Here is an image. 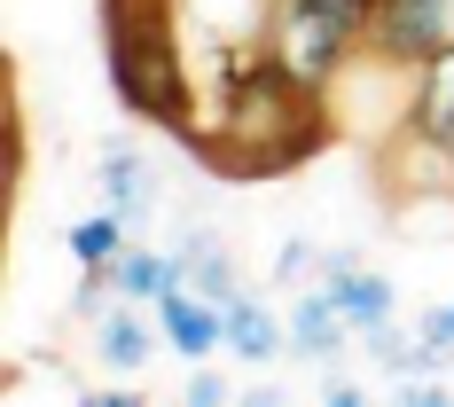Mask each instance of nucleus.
I'll use <instances>...</instances> for the list:
<instances>
[{
    "instance_id": "obj_13",
    "label": "nucleus",
    "mask_w": 454,
    "mask_h": 407,
    "mask_svg": "<svg viewBox=\"0 0 454 407\" xmlns=\"http://www.w3.org/2000/svg\"><path fill=\"white\" fill-rule=\"evenodd\" d=\"M94 345H102V361L110 368H141L157 345H149V329H141V314H134V298H118L110 314L94 321Z\"/></svg>"
},
{
    "instance_id": "obj_17",
    "label": "nucleus",
    "mask_w": 454,
    "mask_h": 407,
    "mask_svg": "<svg viewBox=\"0 0 454 407\" xmlns=\"http://www.w3.org/2000/svg\"><path fill=\"white\" fill-rule=\"evenodd\" d=\"M188 400H196V407H220V400H227V384L212 376V368H196V376H188Z\"/></svg>"
},
{
    "instance_id": "obj_16",
    "label": "nucleus",
    "mask_w": 454,
    "mask_h": 407,
    "mask_svg": "<svg viewBox=\"0 0 454 407\" xmlns=\"http://www.w3.org/2000/svg\"><path fill=\"white\" fill-rule=\"evenodd\" d=\"M306 274H321V251H314V243H282V259H274V282H290V290H298Z\"/></svg>"
},
{
    "instance_id": "obj_2",
    "label": "nucleus",
    "mask_w": 454,
    "mask_h": 407,
    "mask_svg": "<svg viewBox=\"0 0 454 407\" xmlns=\"http://www.w3.org/2000/svg\"><path fill=\"white\" fill-rule=\"evenodd\" d=\"M353 40H368V0H274L267 16V63L306 94H329Z\"/></svg>"
},
{
    "instance_id": "obj_8",
    "label": "nucleus",
    "mask_w": 454,
    "mask_h": 407,
    "mask_svg": "<svg viewBox=\"0 0 454 407\" xmlns=\"http://www.w3.org/2000/svg\"><path fill=\"white\" fill-rule=\"evenodd\" d=\"M345 337H353V321H345V306L329 298V282L306 290V298L290 306V353H306V361H337Z\"/></svg>"
},
{
    "instance_id": "obj_5",
    "label": "nucleus",
    "mask_w": 454,
    "mask_h": 407,
    "mask_svg": "<svg viewBox=\"0 0 454 407\" xmlns=\"http://www.w3.org/2000/svg\"><path fill=\"white\" fill-rule=\"evenodd\" d=\"M321 282H329V298L345 306V321H353V337H368V329H384L392 321V282L384 274H368L361 259H321Z\"/></svg>"
},
{
    "instance_id": "obj_15",
    "label": "nucleus",
    "mask_w": 454,
    "mask_h": 407,
    "mask_svg": "<svg viewBox=\"0 0 454 407\" xmlns=\"http://www.w3.org/2000/svg\"><path fill=\"white\" fill-rule=\"evenodd\" d=\"M415 345H423V368L439 376V361L454 353V306H431V314H423V329H415Z\"/></svg>"
},
{
    "instance_id": "obj_11",
    "label": "nucleus",
    "mask_w": 454,
    "mask_h": 407,
    "mask_svg": "<svg viewBox=\"0 0 454 407\" xmlns=\"http://www.w3.org/2000/svg\"><path fill=\"white\" fill-rule=\"evenodd\" d=\"M220 321H227V353H243V361H274V353L290 345V329H274V314L251 298V290H243V298H227Z\"/></svg>"
},
{
    "instance_id": "obj_18",
    "label": "nucleus",
    "mask_w": 454,
    "mask_h": 407,
    "mask_svg": "<svg viewBox=\"0 0 454 407\" xmlns=\"http://www.w3.org/2000/svg\"><path fill=\"white\" fill-rule=\"evenodd\" d=\"M321 400H329V407H361L368 392H361V384H353V376H329V384H321Z\"/></svg>"
},
{
    "instance_id": "obj_6",
    "label": "nucleus",
    "mask_w": 454,
    "mask_h": 407,
    "mask_svg": "<svg viewBox=\"0 0 454 407\" xmlns=\"http://www.w3.org/2000/svg\"><path fill=\"white\" fill-rule=\"evenodd\" d=\"M157 321H165V345H173L181 361H204L212 345H227V321H220V306H212L204 290H173V298H157Z\"/></svg>"
},
{
    "instance_id": "obj_10",
    "label": "nucleus",
    "mask_w": 454,
    "mask_h": 407,
    "mask_svg": "<svg viewBox=\"0 0 454 407\" xmlns=\"http://www.w3.org/2000/svg\"><path fill=\"white\" fill-rule=\"evenodd\" d=\"M102 204H110L126 227L149 220V204H157V173L141 165V149H126V141H118V149L102 157Z\"/></svg>"
},
{
    "instance_id": "obj_3",
    "label": "nucleus",
    "mask_w": 454,
    "mask_h": 407,
    "mask_svg": "<svg viewBox=\"0 0 454 407\" xmlns=\"http://www.w3.org/2000/svg\"><path fill=\"white\" fill-rule=\"evenodd\" d=\"M118 87H126V102H134V110H149V118H173V126H188L181 55H173L165 24H157L149 8H126V16H118Z\"/></svg>"
},
{
    "instance_id": "obj_9",
    "label": "nucleus",
    "mask_w": 454,
    "mask_h": 407,
    "mask_svg": "<svg viewBox=\"0 0 454 407\" xmlns=\"http://www.w3.org/2000/svg\"><path fill=\"white\" fill-rule=\"evenodd\" d=\"M408 126H423V134H447V141H454V40H447V47H431V55L415 63Z\"/></svg>"
},
{
    "instance_id": "obj_12",
    "label": "nucleus",
    "mask_w": 454,
    "mask_h": 407,
    "mask_svg": "<svg viewBox=\"0 0 454 407\" xmlns=\"http://www.w3.org/2000/svg\"><path fill=\"white\" fill-rule=\"evenodd\" d=\"M181 259H188V290H204L212 306L243 298V274L227 267V243H220V235H181Z\"/></svg>"
},
{
    "instance_id": "obj_14",
    "label": "nucleus",
    "mask_w": 454,
    "mask_h": 407,
    "mask_svg": "<svg viewBox=\"0 0 454 407\" xmlns=\"http://www.w3.org/2000/svg\"><path fill=\"white\" fill-rule=\"evenodd\" d=\"M126 243H134V227L118 220V212H102V220H79V227H71V259H79L87 274H110Z\"/></svg>"
},
{
    "instance_id": "obj_7",
    "label": "nucleus",
    "mask_w": 454,
    "mask_h": 407,
    "mask_svg": "<svg viewBox=\"0 0 454 407\" xmlns=\"http://www.w3.org/2000/svg\"><path fill=\"white\" fill-rule=\"evenodd\" d=\"M110 282H118V298L157 306V298L188 290V259H181V251H141V243H126V251H118V267H110Z\"/></svg>"
},
{
    "instance_id": "obj_4",
    "label": "nucleus",
    "mask_w": 454,
    "mask_h": 407,
    "mask_svg": "<svg viewBox=\"0 0 454 407\" xmlns=\"http://www.w3.org/2000/svg\"><path fill=\"white\" fill-rule=\"evenodd\" d=\"M368 40L392 63H423L431 47L454 40V0H368Z\"/></svg>"
},
{
    "instance_id": "obj_1",
    "label": "nucleus",
    "mask_w": 454,
    "mask_h": 407,
    "mask_svg": "<svg viewBox=\"0 0 454 407\" xmlns=\"http://www.w3.org/2000/svg\"><path fill=\"white\" fill-rule=\"evenodd\" d=\"M321 149V94H306L298 79H282L274 63H251L235 87H227V110L204 126V157L220 173H282L298 157Z\"/></svg>"
}]
</instances>
